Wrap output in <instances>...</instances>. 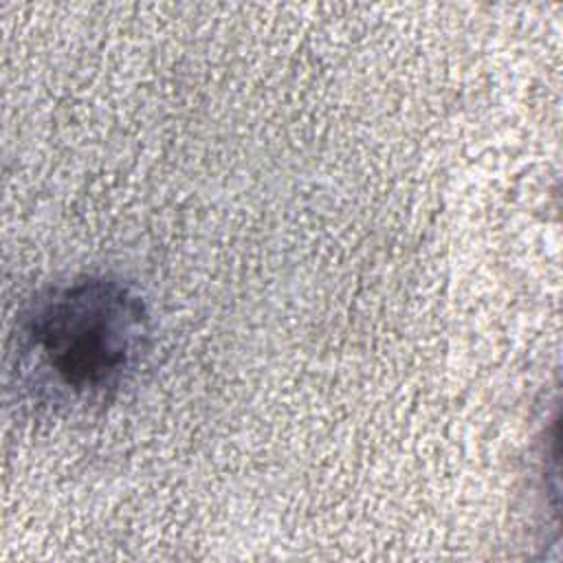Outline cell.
Returning a JSON list of instances; mask_svg holds the SVG:
<instances>
[{
    "label": "cell",
    "instance_id": "cell-1",
    "mask_svg": "<svg viewBox=\"0 0 563 563\" xmlns=\"http://www.w3.org/2000/svg\"><path fill=\"white\" fill-rule=\"evenodd\" d=\"M152 334L145 299L121 277L90 273L57 282L18 317V391L46 416L103 411L145 365Z\"/></svg>",
    "mask_w": 563,
    "mask_h": 563
}]
</instances>
